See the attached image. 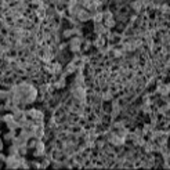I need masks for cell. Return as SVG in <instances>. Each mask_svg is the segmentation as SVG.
Instances as JSON below:
<instances>
[{
    "label": "cell",
    "instance_id": "3",
    "mask_svg": "<svg viewBox=\"0 0 170 170\" xmlns=\"http://www.w3.org/2000/svg\"><path fill=\"white\" fill-rule=\"evenodd\" d=\"M133 8H134L136 11H140V10H141V1H136V3H133Z\"/></svg>",
    "mask_w": 170,
    "mask_h": 170
},
{
    "label": "cell",
    "instance_id": "1",
    "mask_svg": "<svg viewBox=\"0 0 170 170\" xmlns=\"http://www.w3.org/2000/svg\"><path fill=\"white\" fill-rule=\"evenodd\" d=\"M28 118L31 120H35V122H40V120H43V113L38 109H32L28 112Z\"/></svg>",
    "mask_w": 170,
    "mask_h": 170
},
{
    "label": "cell",
    "instance_id": "2",
    "mask_svg": "<svg viewBox=\"0 0 170 170\" xmlns=\"http://www.w3.org/2000/svg\"><path fill=\"white\" fill-rule=\"evenodd\" d=\"M73 97H75L77 101L83 102V101H84V98H86V94H84V90H83V87H76L75 90H73Z\"/></svg>",
    "mask_w": 170,
    "mask_h": 170
}]
</instances>
